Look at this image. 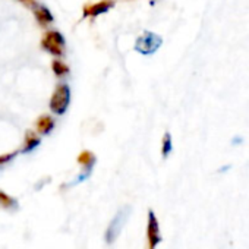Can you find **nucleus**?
Here are the masks:
<instances>
[{
    "instance_id": "nucleus-1",
    "label": "nucleus",
    "mask_w": 249,
    "mask_h": 249,
    "mask_svg": "<svg viewBox=\"0 0 249 249\" xmlns=\"http://www.w3.org/2000/svg\"><path fill=\"white\" fill-rule=\"evenodd\" d=\"M129 214H131V207L124 205L123 208H120L114 217L111 218V221L108 223L107 229H106V233H104V240L106 243L111 245L116 242V239L119 237V234L122 233L124 224H126L128 218H129Z\"/></svg>"
},
{
    "instance_id": "nucleus-2",
    "label": "nucleus",
    "mask_w": 249,
    "mask_h": 249,
    "mask_svg": "<svg viewBox=\"0 0 249 249\" xmlns=\"http://www.w3.org/2000/svg\"><path fill=\"white\" fill-rule=\"evenodd\" d=\"M71 88L68 84L60 82L56 85L53 95L50 98V110L56 116H62L68 111L69 104H71Z\"/></svg>"
},
{
    "instance_id": "nucleus-3",
    "label": "nucleus",
    "mask_w": 249,
    "mask_h": 249,
    "mask_svg": "<svg viewBox=\"0 0 249 249\" xmlns=\"http://www.w3.org/2000/svg\"><path fill=\"white\" fill-rule=\"evenodd\" d=\"M41 47L46 52H49L52 56L59 57V59H62L65 56V53H66V41H65V37L62 36V33H59L56 30L47 31L43 36Z\"/></svg>"
},
{
    "instance_id": "nucleus-4",
    "label": "nucleus",
    "mask_w": 249,
    "mask_h": 249,
    "mask_svg": "<svg viewBox=\"0 0 249 249\" xmlns=\"http://www.w3.org/2000/svg\"><path fill=\"white\" fill-rule=\"evenodd\" d=\"M163 44V38L153 33V31H144L135 41V52H138L142 56H151L154 54Z\"/></svg>"
},
{
    "instance_id": "nucleus-5",
    "label": "nucleus",
    "mask_w": 249,
    "mask_h": 249,
    "mask_svg": "<svg viewBox=\"0 0 249 249\" xmlns=\"http://www.w3.org/2000/svg\"><path fill=\"white\" fill-rule=\"evenodd\" d=\"M95 161H97V159H95V156H94L91 151H82V153L79 154V157H78V163L82 166V172H81V173L78 175V178L72 182V185L69 183L68 186H73V185H78V183L85 182V180L91 176L92 169H94V166H95Z\"/></svg>"
},
{
    "instance_id": "nucleus-6",
    "label": "nucleus",
    "mask_w": 249,
    "mask_h": 249,
    "mask_svg": "<svg viewBox=\"0 0 249 249\" xmlns=\"http://www.w3.org/2000/svg\"><path fill=\"white\" fill-rule=\"evenodd\" d=\"M147 243H148V249H156L161 242H163V236L160 231V224L157 220V215L153 210L148 211V224H147Z\"/></svg>"
},
{
    "instance_id": "nucleus-7",
    "label": "nucleus",
    "mask_w": 249,
    "mask_h": 249,
    "mask_svg": "<svg viewBox=\"0 0 249 249\" xmlns=\"http://www.w3.org/2000/svg\"><path fill=\"white\" fill-rule=\"evenodd\" d=\"M116 6V0H101V2L92 3V5H85L82 9V15L84 18H97L103 14H107L108 11H111Z\"/></svg>"
},
{
    "instance_id": "nucleus-8",
    "label": "nucleus",
    "mask_w": 249,
    "mask_h": 249,
    "mask_svg": "<svg viewBox=\"0 0 249 249\" xmlns=\"http://www.w3.org/2000/svg\"><path fill=\"white\" fill-rule=\"evenodd\" d=\"M33 12H34L36 21H37V22H38V25H40V27H43V28L49 27V25H50V24H53V21H54L53 14H52V12H50V9H49L47 6H44V5L37 3V6L33 9Z\"/></svg>"
},
{
    "instance_id": "nucleus-9",
    "label": "nucleus",
    "mask_w": 249,
    "mask_h": 249,
    "mask_svg": "<svg viewBox=\"0 0 249 249\" xmlns=\"http://www.w3.org/2000/svg\"><path fill=\"white\" fill-rule=\"evenodd\" d=\"M56 126V122L50 114H43L37 119L36 122V132L41 135H49Z\"/></svg>"
},
{
    "instance_id": "nucleus-10",
    "label": "nucleus",
    "mask_w": 249,
    "mask_h": 249,
    "mask_svg": "<svg viewBox=\"0 0 249 249\" xmlns=\"http://www.w3.org/2000/svg\"><path fill=\"white\" fill-rule=\"evenodd\" d=\"M40 142H41V140H40V137L37 135V132H36V131H28V132L25 134L22 153L27 154V153L34 151V150L40 145Z\"/></svg>"
},
{
    "instance_id": "nucleus-11",
    "label": "nucleus",
    "mask_w": 249,
    "mask_h": 249,
    "mask_svg": "<svg viewBox=\"0 0 249 249\" xmlns=\"http://www.w3.org/2000/svg\"><path fill=\"white\" fill-rule=\"evenodd\" d=\"M52 71L54 72V75H56L57 78H65V76H68L69 72H71L69 66H68L63 60H60L59 57L54 59V60L52 62Z\"/></svg>"
},
{
    "instance_id": "nucleus-12",
    "label": "nucleus",
    "mask_w": 249,
    "mask_h": 249,
    "mask_svg": "<svg viewBox=\"0 0 249 249\" xmlns=\"http://www.w3.org/2000/svg\"><path fill=\"white\" fill-rule=\"evenodd\" d=\"M173 151V141H172V135L169 132H166L163 135V142H161V154L163 159H167Z\"/></svg>"
},
{
    "instance_id": "nucleus-13",
    "label": "nucleus",
    "mask_w": 249,
    "mask_h": 249,
    "mask_svg": "<svg viewBox=\"0 0 249 249\" xmlns=\"http://www.w3.org/2000/svg\"><path fill=\"white\" fill-rule=\"evenodd\" d=\"M0 207L12 210V208L18 207V202H17V199H14L12 196H9L6 192H3L2 189H0Z\"/></svg>"
},
{
    "instance_id": "nucleus-14",
    "label": "nucleus",
    "mask_w": 249,
    "mask_h": 249,
    "mask_svg": "<svg viewBox=\"0 0 249 249\" xmlns=\"http://www.w3.org/2000/svg\"><path fill=\"white\" fill-rule=\"evenodd\" d=\"M17 154H18V151H17V153H9V154L0 156V167H2L3 164H6V163H9L12 159H15V157H17Z\"/></svg>"
},
{
    "instance_id": "nucleus-15",
    "label": "nucleus",
    "mask_w": 249,
    "mask_h": 249,
    "mask_svg": "<svg viewBox=\"0 0 249 249\" xmlns=\"http://www.w3.org/2000/svg\"><path fill=\"white\" fill-rule=\"evenodd\" d=\"M18 2H21L24 6H27V8H30V9H34V8L37 6V2H36V0H18Z\"/></svg>"
},
{
    "instance_id": "nucleus-16",
    "label": "nucleus",
    "mask_w": 249,
    "mask_h": 249,
    "mask_svg": "<svg viewBox=\"0 0 249 249\" xmlns=\"http://www.w3.org/2000/svg\"><path fill=\"white\" fill-rule=\"evenodd\" d=\"M229 169H230V166H226V167H223V169H220L218 172H220V173H223V172H226V170H229Z\"/></svg>"
}]
</instances>
